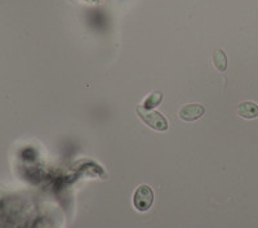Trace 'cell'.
Wrapping results in <instances>:
<instances>
[{
  "instance_id": "obj_1",
  "label": "cell",
  "mask_w": 258,
  "mask_h": 228,
  "mask_svg": "<svg viewBox=\"0 0 258 228\" xmlns=\"http://www.w3.org/2000/svg\"><path fill=\"white\" fill-rule=\"evenodd\" d=\"M137 114L142 121L150 126L154 130H159V132H165L168 129V123L165 120V117L160 114V112L151 111V110H146L142 106H137Z\"/></svg>"
},
{
  "instance_id": "obj_4",
  "label": "cell",
  "mask_w": 258,
  "mask_h": 228,
  "mask_svg": "<svg viewBox=\"0 0 258 228\" xmlns=\"http://www.w3.org/2000/svg\"><path fill=\"white\" fill-rule=\"evenodd\" d=\"M238 115L243 119H255L258 116V105L254 102H243L238 107Z\"/></svg>"
},
{
  "instance_id": "obj_5",
  "label": "cell",
  "mask_w": 258,
  "mask_h": 228,
  "mask_svg": "<svg viewBox=\"0 0 258 228\" xmlns=\"http://www.w3.org/2000/svg\"><path fill=\"white\" fill-rule=\"evenodd\" d=\"M213 63L214 67L218 71H226L227 68V57L222 49H216L213 53Z\"/></svg>"
},
{
  "instance_id": "obj_3",
  "label": "cell",
  "mask_w": 258,
  "mask_h": 228,
  "mask_svg": "<svg viewBox=\"0 0 258 228\" xmlns=\"http://www.w3.org/2000/svg\"><path fill=\"white\" fill-rule=\"evenodd\" d=\"M206 108L199 103H191V105H185L179 110V117L183 121H195L204 115Z\"/></svg>"
},
{
  "instance_id": "obj_6",
  "label": "cell",
  "mask_w": 258,
  "mask_h": 228,
  "mask_svg": "<svg viewBox=\"0 0 258 228\" xmlns=\"http://www.w3.org/2000/svg\"><path fill=\"white\" fill-rule=\"evenodd\" d=\"M161 100H163L161 93H153L151 96H149L146 100H145L144 106H142V107L146 108V110H153L154 107L159 106V103L161 102Z\"/></svg>"
},
{
  "instance_id": "obj_2",
  "label": "cell",
  "mask_w": 258,
  "mask_h": 228,
  "mask_svg": "<svg viewBox=\"0 0 258 228\" xmlns=\"http://www.w3.org/2000/svg\"><path fill=\"white\" fill-rule=\"evenodd\" d=\"M154 202V192L150 186L142 184L133 195V205L138 211H147Z\"/></svg>"
}]
</instances>
